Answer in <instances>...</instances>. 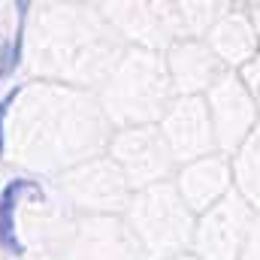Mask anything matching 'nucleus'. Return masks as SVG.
Here are the masks:
<instances>
[{
  "label": "nucleus",
  "mask_w": 260,
  "mask_h": 260,
  "mask_svg": "<svg viewBox=\"0 0 260 260\" xmlns=\"http://www.w3.org/2000/svg\"><path fill=\"white\" fill-rule=\"evenodd\" d=\"M15 97H18V88H15V91H9V94L0 100V151H3V118H6V109H9V103H12Z\"/></svg>",
  "instance_id": "f03ea898"
},
{
  "label": "nucleus",
  "mask_w": 260,
  "mask_h": 260,
  "mask_svg": "<svg viewBox=\"0 0 260 260\" xmlns=\"http://www.w3.org/2000/svg\"><path fill=\"white\" fill-rule=\"evenodd\" d=\"M24 194L43 197V191H40V185H34L27 179H15L0 194V248L9 251V254H21L24 251V245L18 242V233H15V212H18Z\"/></svg>",
  "instance_id": "f257e3e1"
}]
</instances>
